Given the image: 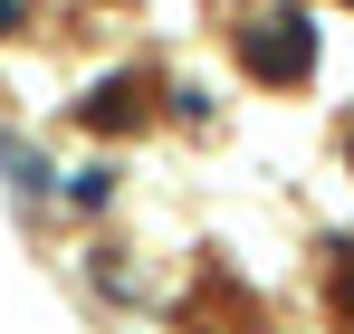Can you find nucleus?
Here are the masks:
<instances>
[{
  "label": "nucleus",
  "instance_id": "f257e3e1",
  "mask_svg": "<svg viewBox=\"0 0 354 334\" xmlns=\"http://www.w3.org/2000/svg\"><path fill=\"white\" fill-rule=\"evenodd\" d=\"M239 67H249L259 86H306V77H316V29H306L297 10H268V19L239 29Z\"/></svg>",
  "mask_w": 354,
  "mask_h": 334
},
{
  "label": "nucleus",
  "instance_id": "f03ea898",
  "mask_svg": "<svg viewBox=\"0 0 354 334\" xmlns=\"http://www.w3.org/2000/svg\"><path fill=\"white\" fill-rule=\"evenodd\" d=\"M77 124H86V134H134V124H144V86H134V67L106 77V86H86V96H77Z\"/></svg>",
  "mask_w": 354,
  "mask_h": 334
},
{
  "label": "nucleus",
  "instance_id": "7ed1b4c3",
  "mask_svg": "<svg viewBox=\"0 0 354 334\" xmlns=\"http://www.w3.org/2000/svg\"><path fill=\"white\" fill-rule=\"evenodd\" d=\"M0 172H10V181H19V201H29V210H39V201H58V172L39 163V153H29V144H10V134H0Z\"/></svg>",
  "mask_w": 354,
  "mask_h": 334
},
{
  "label": "nucleus",
  "instance_id": "20e7f679",
  "mask_svg": "<svg viewBox=\"0 0 354 334\" xmlns=\"http://www.w3.org/2000/svg\"><path fill=\"white\" fill-rule=\"evenodd\" d=\"M67 201H77V210H106V201H115V172H77V181H58Z\"/></svg>",
  "mask_w": 354,
  "mask_h": 334
},
{
  "label": "nucleus",
  "instance_id": "39448f33",
  "mask_svg": "<svg viewBox=\"0 0 354 334\" xmlns=\"http://www.w3.org/2000/svg\"><path fill=\"white\" fill-rule=\"evenodd\" d=\"M326 296H335V315L354 325V239H335V286H326Z\"/></svg>",
  "mask_w": 354,
  "mask_h": 334
},
{
  "label": "nucleus",
  "instance_id": "423d86ee",
  "mask_svg": "<svg viewBox=\"0 0 354 334\" xmlns=\"http://www.w3.org/2000/svg\"><path fill=\"white\" fill-rule=\"evenodd\" d=\"M0 29H19V0H0Z\"/></svg>",
  "mask_w": 354,
  "mask_h": 334
},
{
  "label": "nucleus",
  "instance_id": "0eeeda50",
  "mask_svg": "<svg viewBox=\"0 0 354 334\" xmlns=\"http://www.w3.org/2000/svg\"><path fill=\"white\" fill-rule=\"evenodd\" d=\"M345 163H354V124H345Z\"/></svg>",
  "mask_w": 354,
  "mask_h": 334
}]
</instances>
